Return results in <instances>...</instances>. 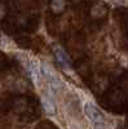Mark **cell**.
<instances>
[{
    "label": "cell",
    "mask_w": 128,
    "mask_h": 129,
    "mask_svg": "<svg viewBox=\"0 0 128 129\" xmlns=\"http://www.w3.org/2000/svg\"><path fill=\"white\" fill-rule=\"evenodd\" d=\"M84 114H85V116H87L93 124H96V125H97V124H104L102 115L98 112V110L96 109L92 103L87 102L84 105Z\"/></svg>",
    "instance_id": "6da1fadb"
},
{
    "label": "cell",
    "mask_w": 128,
    "mask_h": 129,
    "mask_svg": "<svg viewBox=\"0 0 128 129\" xmlns=\"http://www.w3.org/2000/svg\"><path fill=\"white\" fill-rule=\"evenodd\" d=\"M55 56L56 58L58 59V62L62 64L63 67L69 69L70 67V59H69V56L66 54L65 52H63V49L61 47H56L55 48Z\"/></svg>",
    "instance_id": "7a4b0ae2"
},
{
    "label": "cell",
    "mask_w": 128,
    "mask_h": 129,
    "mask_svg": "<svg viewBox=\"0 0 128 129\" xmlns=\"http://www.w3.org/2000/svg\"><path fill=\"white\" fill-rule=\"evenodd\" d=\"M41 105H43V107H44V110H45L47 114L53 115V114L56 112L55 105H53V102H52L49 98H47V97H43V98H41Z\"/></svg>",
    "instance_id": "3957f363"
},
{
    "label": "cell",
    "mask_w": 128,
    "mask_h": 129,
    "mask_svg": "<svg viewBox=\"0 0 128 129\" xmlns=\"http://www.w3.org/2000/svg\"><path fill=\"white\" fill-rule=\"evenodd\" d=\"M50 9L55 13H60L65 9V0H52L50 2Z\"/></svg>",
    "instance_id": "277c9868"
},
{
    "label": "cell",
    "mask_w": 128,
    "mask_h": 129,
    "mask_svg": "<svg viewBox=\"0 0 128 129\" xmlns=\"http://www.w3.org/2000/svg\"><path fill=\"white\" fill-rule=\"evenodd\" d=\"M41 70H43V74L47 75L48 78L55 76V75H56V72L53 71V67L50 66V64H48L47 62H43V63H41Z\"/></svg>",
    "instance_id": "5b68a950"
},
{
    "label": "cell",
    "mask_w": 128,
    "mask_h": 129,
    "mask_svg": "<svg viewBox=\"0 0 128 129\" xmlns=\"http://www.w3.org/2000/svg\"><path fill=\"white\" fill-rule=\"evenodd\" d=\"M105 8L102 7V5H94L93 8H92V16L93 17H101V16H104L105 14Z\"/></svg>",
    "instance_id": "8992f818"
},
{
    "label": "cell",
    "mask_w": 128,
    "mask_h": 129,
    "mask_svg": "<svg viewBox=\"0 0 128 129\" xmlns=\"http://www.w3.org/2000/svg\"><path fill=\"white\" fill-rule=\"evenodd\" d=\"M4 16H5V8H4V5H0V19Z\"/></svg>",
    "instance_id": "52a82bcc"
}]
</instances>
